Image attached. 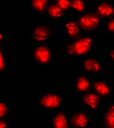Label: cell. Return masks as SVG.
<instances>
[{"instance_id": "obj_1", "label": "cell", "mask_w": 114, "mask_h": 128, "mask_svg": "<svg viewBox=\"0 0 114 128\" xmlns=\"http://www.w3.org/2000/svg\"><path fill=\"white\" fill-rule=\"evenodd\" d=\"M94 44V38L90 34H81L76 38L70 39L64 44V58L71 59L85 57L92 50Z\"/></svg>"}, {"instance_id": "obj_2", "label": "cell", "mask_w": 114, "mask_h": 128, "mask_svg": "<svg viewBox=\"0 0 114 128\" xmlns=\"http://www.w3.org/2000/svg\"><path fill=\"white\" fill-rule=\"evenodd\" d=\"M35 104L41 110L56 111L63 108L64 98L59 92L51 89L40 94L36 98Z\"/></svg>"}, {"instance_id": "obj_3", "label": "cell", "mask_w": 114, "mask_h": 128, "mask_svg": "<svg viewBox=\"0 0 114 128\" xmlns=\"http://www.w3.org/2000/svg\"><path fill=\"white\" fill-rule=\"evenodd\" d=\"M29 56L38 65H48L53 60V48L49 43L38 44L29 51Z\"/></svg>"}, {"instance_id": "obj_4", "label": "cell", "mask_w": 114, "mask_h": 128, "mask_svg": "<svg viewBox=\"0 0 114 128\" xmlns=\"http://www.w3.org/2000/svg\"><path fill=\"white\" fill-rule=\"evenodd\" d=\"M29 38L38 44L49 43L53 40L52 28L47 24L34 25L29 29Z\"/></svg>"}, {"instance_id": "obj_5", "label": "cell", "mask_w": 114, "mask_h": 128, "mask_svg": "<svg viewBox=\"0 0 114 128\" xmlns=\"http://www.w3.org/2000/svg\"><path fill=\"white\" fill-rule=\"evenodd\" d=\"M76 19L82 31L86 32H94L102 25V18L96 15L94 12L80 14Z\"/></svg>"}, {"instance_id": "obj_6", "label": "cell", "mask_w": 114, "mask_h": 128, "mask_svg": "<svg viewBox=\"0 0 114 128\" xmlns=\"http://www.w3.org/2000/svg\"><path fill=\"white\" fill-rule=\"evenodd\" d=\"M104 64L94 56H86L82 61V72L89 76H96L104 72Z\"/></svg>"}, {"instance_id": "obj_7", "label": "cell", "mask_w": 114, "mask_h": 128, "mask_svg": "<svg viewBox=\"0 0 114 128\" xmlns=\"http://www.w3.org/2000/svg\"><path fill=\"white\" fill-rule=\"evenodd\" d=\"M80 101L94 116H96L102 105L103 99L101 98L93 90H90L82 94Z\"/></svg>"}, {"instance_id": "obj_8", "label": "cell", "mask_w": 114, "mask_h": 128, "mask_svg": "<svg viewBox=\"0 0 114 128\" xmlns=\"http://www.w3.org/2000/svg\"><path fill=\"white\" fill-rule=\"evenodd\" d=\"M103 100L110 99L114 93V87L113 84L107 79L96 78L93 80L92 89Z\"/></svg>"}, {"instance_id": "obj_9", "label": "cell", "mask_w": 114, "mask_h": 128, "mask_svg": "<svg viewBox=\"0 0 114 128\" xmlns=\"http://www.w3.org/2000/svg\"><path fill=\"white\" fill-rule=\"evenodd\" d=\"M93 115L88 111L78 110L70 114V122L72 127L78 128H87L93 124Z\"/></svg>"}, {"instance_id": "obj_10", "label": "cell", "mask_w": 114, "mask_h": 128, "mask_svg": "<svg viewBox=\"0 0 114 128\" xmlns=\"http://www.w3.org/2000/svg\"><path fill=\"white\" fill-rule=\"evenodd\" d=\"M94 12L102 19H110L114 17V3L110 1H100L94 5Z\"/></svg>"}, {"instance_id": "obj_11", "label": "cell", "mask_w": 114, "mask_h": 128, "mask_svg": "<svg viewBox=\"0 0 114 128\" xmlns=\"http://www.w3.org/2000/svg\"><path fill=\"white\" fill-rule=\"evenodd\" d=\"M51 124L55 128H68L72 127L70 122V114L62 110L57 111L52 117Z\"/></svg>"}, {"instance_id": "obj_12", "label": "cell", "mask_w": 114, "mask_h": 128, "mask_svg": "<svg viewBox=\"0 0 114 128\" xmlns=\"http://www.w3.org/2000/svg\"><path fill=\"white\" fill-rule=\"evenodd\" d=\"M92 83L93 80L88 75H81L79 76L76 80L74 89L76 92L83 94L86 92L92 89Z\"/></svg>"}, {"instance_id": "obj_13", "label": "cell", "mask_w": 114, "mask_h": 128, "mask_svg": "<svg viewBox=\"0 0 114 128\" xmlns=\"http://www.w3.org/2000/svg\"><path fill=\"white\" fill-rule=\"evenodd\" d=\"M64 33L70 39L76 38L82 34V30L76 18L67 19L64 22Z\"/></svg>"}, {"instance_id": "obj_14", "label": "cell", "mask_w": 114, "mask_h": 128, "mask_svg": "<svg viewBox=\"0 0 114 128\" xmlns=\"http://www.w3.org/2000/svg\"><path fill=\"white\" fill-rule=\"evenodd\" d=\"M53 0H29V8L38 16H46L49 4Z\"/></svg>"}, {"instance_id": "obj_15", "label": "cell", "mask_w": 114, "mask_h": 128, "mask_svg": "<svg viewBox=\"0 0 114 128\" xmlns=\"http://www.w3.org/2000/svg\"><path fill=\"white\" fill-rule=\"evenodd\" d=\"M102 125L105 128H114V102L110 103L102 116Z\"/></svg>"}, {"instance_id": "obj_16", "label": "cell", "mask_w": 114, "mask_h": 128, "mask_svg": "<svg viewBox=\"0 0 114 128\" xmlns=\"http://www.w3.org/2000/svg\"><path fill=\"white\" fill-rule=\"evenodd\" d=\"M65 12L62 10L54 1H52L47 8L46 16L53 19H60L64 18L65 16Z\"/></svg>"}, {"instance_id": "obj_17", "label": "cell", "mask_w": 114, "mask_h": 128, "mask_svg": "<svg viewBox=\"0 0 114 128\" xmlns=\"http://www.w3.org/2000/svg\"><path fill=\"white\" fill-rule=\"evenodd\" d=\"M71 10L80 14L86 12L87 4L85 0H71Z\"/></svg>"}, {"instance_id": "obj_18", "label": "cell", "mask_w": 114, "mask_h": 128, "mask_svg": "<svg viewBox=\"0 0 114 128\" xmlns=\"http://www.w3.org/2000/svg\"><path fill=\"white\" fill-rule=\"evenodd\" d=\"M12 110V106L10 102L2 100L0 102V118L9 117Z\"/></svg>"}, {"instance_id": "obj_19", "label": "cell", "mask_w": 114, "mask_h": 128, "mask_svg": "<svg viewBox=\"0 0 114 128\" xmlns=\"http://www.w3.org/2000/svg\"><path fill=\"white\" fill-rule=\"evenodd\" d=\"M8 68V63H7V57L4 46H1L0 49V72L1 75L4 73Z\"/></svg>"}, {"instance_id": "obj_20", "label": "cell", "mask_w": 114, "mask_h": 128, "mask_svg": "<svg viewBox=\"0 0 114 128\" xmlns=\"http://www.w3.org/2000/svg\"><path fill=\"white\" fill-rule=\"evenodd\" d=\"M54 2L63 11L71 10V0H54Z\"/></svg>"}, {"instance_id": "obj_21", "label": "cell", "mask_w": 114, "mask_h": 128, "mask_svg": "<svg viewBox=\"0 0 114 128\" xmlns=\"http://www.w3.org/2000/svg\"><path fill=\"white\" fill-rule=\"evenodd\" d=\"M105 31L108 34L114 36V17L110 18L107 22L105 25Z\"/></svg>"}, {"instance_id": "obj_22", "label": "cell", "mask_w": 114, "mask_h": 128, "mask_svg": "<svg viewBox=\"0 0 114 128\" xmlns=\"http://www.w3.org/2000/svg\"><path fill=\"white\" fill-rule=\"evenodd\" d=\"M106 56L108 57V60L110 61V62L114 65V45L110 46L106 52Z\"/></svg>"}, {"instance_id": "obj_23", "label": "cell", "mask_w": 114, "mask_h": 128, "mask_svg": "<svg viewBox=\"0 0 114 128\" xmlns=\"http://www.w3.org/2000/svg\"><path fill=\"white\" fill-rule=\"evenodd\" d=\"M11 127H12V124L9 117L0 118V128H10Z\"/></svg>"}, {"instance_id": "obj_24", "label": "cell", "mask_w": 114, "mask_h": 128, "mask_svg": "<svg viewBox=\"0 0 114 128\" xmlns=\"http://www.w3.org/2000/svg\"><path fill=\"white\" fill-rule=\"evenodd\" d=\"M113 85H114V82H113Z\"/></svg>"}, {"instance_id": "obj_25", "label": "cell", "mask_w": 114, "mask_h": 128, "mask_svg": "<svg viewBox=\"0 0 114 128\" xmlns=\"http://www.w3.org/2000/svg\"><path fill=\"white\" fill-rule=\"evenodd\" d=\"M85 1H86V0H85Z\"/></svg>"}]
</instances>
